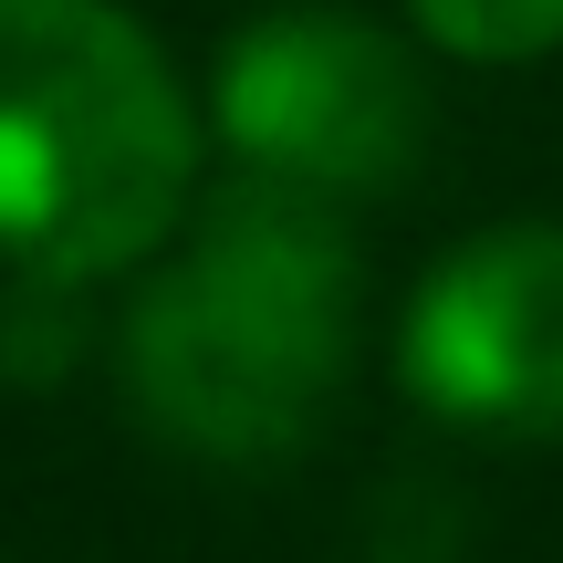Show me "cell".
I'll return each mask as SVG.
<instances>
[{
    "label": "cell",
    "instance_id": "obj_1",
    "mask_svg": "<svg viewBox=\"0 0 563 563\" xmlns=\"http://www.w3.org/2000/svg\"><path fill=\"white\" fill-rule=\"evenodd\" d=\"M365 344L355 209H323L272 178H220L178 241L136 272L115 323L125 407L157 449L209 470H272L313 449Z\"/></svg>",
    "mask_w": 563,
    "mask_h": 563
},
{
    "label": "cell",
    "instance_id": "obj_2",
    "mask_svg": "<svg viewBox=\"0 0 563 563\" xmlns=\"http://www.w3.org/2000/svg\"><path fill=\"white\" fill-rule=\"evenodd\" d=\"M199 188V95L125 0H0V282H136Z\"/></svg>",
    "mask_w": 563,
    "mask_h": 563
},
{
    "label": "cell",
    "instance_id": "obj_3",
    "mask_svg": "<svg viewBox=\"0 0 563 563\" xmlns=\"http://www.w3.org/2000/svg\"><path fill=\"white\" fill-rule=\"evenodd\" d=\"M199 125L241 178L365 209L428 167L439 84L397 21H365L344 0H272L209 53Z\"/></svg>",
    "mask_w": 563,
    "mask_h": 563
},
{
    "label": "cell",
    "instance_id": "obj_4",
    "mask_svg": "<svg viewBox=\"0 0 563 563\" xmlns=\"http://www.w3.org/2000/svg\"><path fill=\"white\" fill-rule=\"evenodd\" d=\"M397 386L449 439H563V220H490L449 241L397 313Z\"/></svg>",
    "mask_w": 563,
    "mask_h": 563
},
{
    "label": "cell",
    "instance_id": "obj_5",
    "mask_svg": "<svg viewBox=\"0 0 563 563\" xmlns=\"http://www.w3.org/2000/svg\"><path fill=\"white\" fill-rule=\"evenodd\" d=\"M397 11L428 63H470V74H522L563 53V0H397Z\"/></svg>",
    "mask_w": 563,
    "mask_h": 563
}]
</instances>
